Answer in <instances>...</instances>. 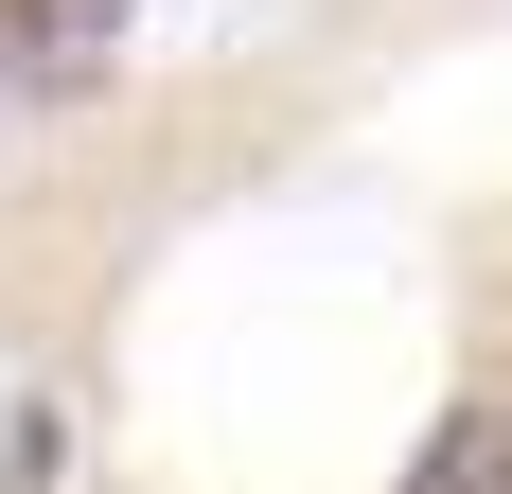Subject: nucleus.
Returning a JSON list of instances; mask_svg holds the SVG:
<instances>
[{"instance_id": "nucleus-1", "label": "nucleus", "mask_w": 512, "mask_h": 494, "mask_svg": "<svg viewBox=\"0 0 512 494\" xmlns=\"http://www.w3.org/2000/svg\"><path fill=\"white\" fill-rule=\"evenodd\" d=\"M407 494H512V406H442V442L407 459Z\"/></svg>"}, {"instance_id": "nucleus-2", "label": "nucleus", "mask_w": 512, "mask_h": 494, "mask_svg": "<svg viewBox=\"0 0 512 494\" xmlns=\"http://www.w3.org/2000/svg\"><path fill=\"white\" fill-rule=\"evenodd\" d=\"M53 18H71V0H0V71H18V53H36Z\"/></svg>"}]
</instances>
